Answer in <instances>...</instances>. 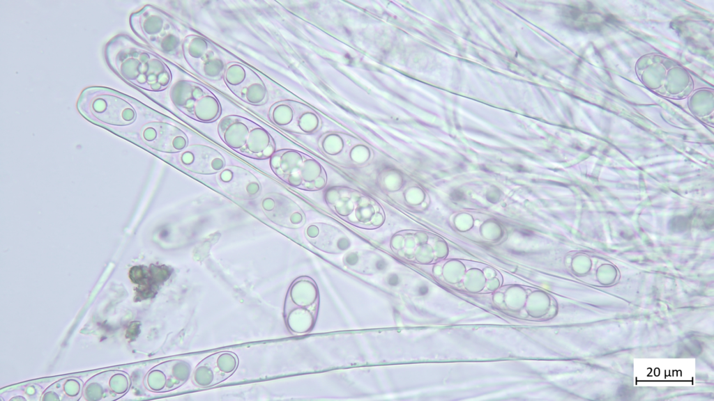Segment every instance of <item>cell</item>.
I'll use <instances>...</instances> for the list:
<instances>
[{
	"mask_svg": "<svg viewBox=\"0 0 714 401\" xmlns=\"http://www.w3.org/2000/svg\"><path fill=\"white\" fill-rule=\"evenodd\" d=\"M238 365L237 355L230 351L212 354L195 368L192 382L197 387H211L224 382L234 374Z\"/></svg>",
	"mask_w": 714,
	"mask_h": 401,
	"instance_id": "cell-5",
	"label": "cell"
},
{
	"mask_svg": "<svg viewBox=\"0 0 714 401\" xmlns=\"http://www.w3.org/2000/svg\"><path fill=\"white\" fill-rule=\"evenodd\" d=\"M260 206L267 218L277 225L294 228L301 223V214L298 206L284 195L267 194L261 198Z\"/></svg>",
	"mask_w": 714,
	"mask_h": 401,
	"instance_id": "cell-11",
	"label": "cell"
},
{
	"mask_svg": "<svg viewBox=\"0 0 714 401\" xmlns=\"http://www.w3.org/2000/svg\"><path fill=\"white\" fill-rule=\"evenodd\" d=\"M179 162L186 170L198 174L219 173L225 167L222 155L205 145H191L179 154Z\"/></svg>",
	"mask_w": 714,
	"mask_h": 401,
	"instance_id": "cell-10",
	"label": "cell"
},
{
	"mask_svg": "<svg viewBox=\"0 0 714 401\" xmlns=\"http://www.w3.org/2000/svg\"><path fill=\"white\" fill-rule=\"evenodd\" d=\"M216 180L225 192L241 200L255 199L261 192V185L257 177L240 166L225 167L218 173Z\"/></svg>",
	"mask_w": 714,
	"mask_h": 401,
	"instance_id": "cell-8",
	"label": "cell"
},
{
	"mask_svg": "<svg viewBox=\"0 0 714 401\" xmlns=\"http://www.w3.org/2000/svg\"><path fill=\"white\" fill-rule=\"evenodd\" d=\"M227 86L238 98L252 105L265 104L268 99L266 86L251 68L239 64L228 73Z\"/></svg>",
	"mask_w": 714,
	"mask_h": 401,
	"instance_id": "cell-6",
	"label": "cell"
},
{
	"mask_svg": "<svg viewBox=\"0 0 714 401\" xmlns=\"http://www.w3.org/2000/svg\"><path fill=\"white\" fill-rule=\"evenodd\" d=\"M255 124L246 118L231 115L220 120L218 131L222 141L238 152L245 146L249 133Z\"/></svg>",
	"mask_w": 714,
	"mask_h": 401,
	"instance_id": "cell-12",
	"label": "cell"
},
{
	"mask_svg": "<svg viewBox=\"0 0 714 401\" xmlns=\"http://www.w3.org/2000/svg\"><path fill=\"white\" fill-rule=\"evenodd\" d=\"M182 52L190 67L211 80L223 77L226 65L218 52L204 38L189 35L182 41Z\"/></svg>",
	"mask_w": 714,
	"mask_h": 401,
	"instance_id": "cell-4",
	"label": "cell"
},
{
	"mask_svg": "<svg viewBox=\"0 0 714 401\" xmlns=\"http://www.w3.org/2000/svg\"><path fill=\"white\" fill-rule=\"evenodd\" d=\"M143 141L151 148L168 153L181 152L188 147L185 134L177 127L165 122H152L143 126Z\"/></svg>",
	"mask_w": 714,
	"mask_h": 401,
	"instance_id": "cell-7",
	"label": "cell"
},
{
	"mask_svg": "<svg viewBox=\"0 0 714 401\" xmlns=\"http://www.w3.org/2000/svg\"><path fill=\"white\" fill-rule=\"evenodd\" d=\"M274 149L275 143L269 133L256 123L238 153L256 159H265L271 157Z\"/></svg>",
	"mask_w": 714,
	"mask_h": 401,
	"instance_id": "cell-14",
	"label": "cell"
},
{
	"mask_svg": "<svg viewBox=\"0 0 714 401\" xmlns=\"http://www.w3.org/2000/svg\"><path fill=\"white\" fill-rule=\"evenodd\" d=\"M105 53L109 68L129 84L147 91H160L172 81L167 65L128 36L119 35L111 40Z\"/></svg>",
	"mask_w": 714,
	"mask_h": 401,
	"instance_id": "cell-1",
	"label": "cell"
},
{
	"mask_svg": "<svg viewBox=\"0 0 714 401\" xmlns=\"http://www.w3.org/2000/svg\"><path fill=\"white\" fill-rule=\"evenodd\" d=\"M191 373L190 364L181 359H172L153 368L147 374L145 384L156 393L168 392L182 386Z\"/></svg>",
	"mask_w": 714,
	"mask_h": 401,
	"instance_id": "cell-9",
	"label": "cell"
},
{
	"mask_svg": "<svg viewBox=\"0 0 714 401\" xmlns=\"http://www.w3.org/2000/svg\"><path fill=\"white\" fill-rule=\"evenodd\" d=\"M77 109L86 118L114 126L129 125L137 118L131 99L109 88H86L79 98Z\"/></svg>",
	"mask_w": 714,
	"mask_h": 401,
	"instance_id": "cell-2",
	"label": "cell"
},
{
	"mask_svg": "<svg viewBox=\"0 0 714 401\" xmlns=\"http://www.w3.org/2000/svg\"><path fill=\"white\" fill-rule=\"evenodd\" d=\"M132 31L146 43L168 55L182 52V42L169 17L162 11L146 6L130 17Z\"/></svg>",
	"mask_w": 714,
	"mask_h": 401,
	"instance_id": "cell-3",
	"label": "cell"
},
{
	"mask_svg": "<svg viewBox=\"0 0 714 401\" xmlns=\"http://www.w3.org/2000/svg\"><path fill=\"white\" fill-rule=\"evenodd\" d=\"M451 198L457 201L462 200L464 198V194L460 191H454L450 194Z\"/></svg>",
	"mask_w": 714,
	"mask_h": 401,
	"instance_id": "cell-17",
	"label": "cell"
},
{
	"mask_svg": "<svg viewBox=\"0 0 714 401\" xmlns=\"http://www.w3.org/2000/svg\"><path fill=\"white\" fill-rule=\"evenodd\" d=\"M270 165L275 174L284 182L292 185L300 184L298 163L296 155L291 151L275 152L271 157Z\"/></svg>",
	"mask_w": 714,
	"mask_h": 401,
	"instance_id": "cell-15",
	"label": "cell"
},
{
	"mask_svg": "<svg viewBox=\"0 0 714 401\" xmlns=\"http://www.w3.org/2000/svg\"><path fill=\"white\" fill-rule=\"evenodd\" d=\"M209 93L211 91L200 84L180 80L171 87L169 96L174 106L190 117L196 102Z\"/></svg>",
	"mask_w": 714,
	"mask_h": 401,
	"instance_id": "cell-13",
	"label": "cell"
},
{
	"mask_svg": "<svg viewBox=\"0 0 714 401\" xmlns=\"http://www.w3.org/2000/svg\"><path fill=\"white\" fill-rule=\"evenodd\" d=\"M220 114V104L211 92L196 102L190 117L199 122L211 123L216 120Z\"/></svg>",
	"mask_w": 714,
	"mask_h": 401,
	"instance_id": "cell-16",
	"label": "cell"
}]
</instances>
